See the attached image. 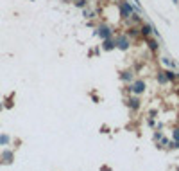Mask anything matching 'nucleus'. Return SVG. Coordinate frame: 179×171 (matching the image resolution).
<instances>
[{
    "instance_id": "obj_1",
    "label": "nucleus",
    "mask_w": 179,
    "mask_h": 171,
    "mask_svg": "<svg viewBox=\"0 0 179 171\" xmlns=\"http://www.w3.org/2000/svg\"><path fill=\"white\" fill-rule=\"evenodd\" d=\"M129 90L133 92V96H140V94H143V92H145V81H143V79H136V81L131 85Z\"/></svg>"
},
{
    "instance_id": "obj_2",
    "label": "nucleus",
    "mask_w": 179,
    "mask_h": 171,
    "mask_svg": "<svg viewBox=\"0 0 179 171\" xmlns=\"http://www.w3.org/2000/svg\"><path fill=\"white\" fill-rule=\"evenodd\" d=\"M115 43H116V49H120V51H127L131 47V42H129L127 36H116Z\"/></svg>"
},
{
    "instance_id": "obj_3",
    "label": "nucleus",
    "mask_w": 179,
    "mask_h": 171,
    "mask_svg": "<svg viewBox=\"0 0 179 171\" xmlns=\"http://www.w3.org/2000/svg\"><path fill=\"white\" fill-rule=\"evenodd\" d=\"M120 15H122V18H126V20L131 18V15H133V6H131L129 2H126V0L120 4Z\"/></svg>"
},
{
    "instance_id": "obj_4",
    "label": "nucleus",
    "mask_w": 179,
    "mask_h": 171,
    "mask_svg": "<svg viewBox=\"0 0 179 171\" xmlns=\"http://www.w3.org/2000/svg\"><path fill=\"white\" fill-rule=\"evenodd\" d=\"M95 34H97V36H100L102 40H106V38H111L113 29H111L109 25H106V23H104V25H100V27L97 29V32H95Z\"/></svg>"
},
{
    "instance_id": "obj_5",
    "label": "nucleus",
    "mask_w": 179,
    "mask_h": 171,
    "mask_svg": "<svg viewBox=\"0 0 179 171\" xmlns=\"http://www.w3.org/2000/svg\"><path fill=\"white\" fill-rule=\"evenodd\" d=\"M102 49H104V51H113V49H116L115 38H106L104 43H102Z\"/></svg>"
},
{
    "instance_id": "obj_6",
    "label": "nucleus",
    "mask_w": 179,
    "mask_h": 171,
    "mask_svg": "<svg viewBox=\"0 0 179 171\" xmlns=\"http://www.w3.org/2000/svg\"><path fill=\"white\" fill-rule=\"evenodd\" d=\"M127 106L131 108V110H138V108H140V97L133 96L129 101H127Z\"/></svg>"
},
{
    "instance_id": "obj_7",
    "label": "nucleus",
    "mask_w": 179,
    "mask_h": 171,
    "mask_svg": "<svg viewBox=\"0 0 179 171\" xmlns=\"http://www.w3.org/2000/svg\"><path fill=\"white\" fill-rule=\"evenodd\" d=\"M147 43H149V49H150V51H158V49H159V43H158V40H152V38H147Z\"/></svg>"
},
{
    "instance_id": "obj_8",
    "label": "nucleus",
    "mask_w": 179,
    "mask_h": 171,
    "mask_svg": "<svg viewBox=\"0 0 179 171\" xmlns=\"http://www.w3.org/2000/svg\"><path fill=\"white\" fill-rule=\"evenodd\" d=\"M142 34H143V36H145V38H149V36H150V32H152V25H143V27H142Z\"/></svg>"
},
{
    "instance_id": "obj_9",
    "label": "nucleus",
    "mask_w": 179,
    "mask_h": 171,
    "mask_svg": "<svg viewBox=\"0 0 179 171\" xmlns=\"http://www.w3.org/2000/svg\"><path fill=\"white\" fill-rule=\"evenodd\" d=\"M120 79H122V81H131V79H133V72H129V70L122 72V74H120Z\"/></svg>"
},
{
    "instance_id": "obj_10",
    "label": "nucleus",
    "mask_w": 179,
    "mask_h": 171,
    "mask_svg": "<svg viewBox=\"0 0 179 171\" xmlns=\"http://www.w3.org/2000/svg\"><path fill=\"white\" fill-rule=\"evenodd\" d=\"M158 83L159 85H167V76H165V72H158Z\"/></svg>"
},
{
    "instance_id": "obj_11",
    "label": "nucleus",
    "mask_w": 179,
    "mask_h": 171,
    "mask_svg": "<svg viewBox=\"0 0 179 171\" xmlns=\"http://www.w3.org/2000/svg\"><path fill=\"white\" fill-rule=\"evenodd\" d=\"M161 63L165 65V67H174V61H172L170 58H167V56H165V58H161Z\"/></svg>"
},
{
    "instance_id": "obj_12",
    "label": "nucleus",
    "mask_w": 179,
    "mask_h": 171,
    "mask_svg": "<svg viewBox=\"0 0 179 171\" xmlns=\"http://www.w3.org/2000/svg\"><path fill=\"white\" fill-rule=\"evenodd\" d=\"M165 76H167V81H174L176 79V72H172V70H165Z\"/></svg>"
},
{
    "instance_id": "obj_13",
    "label": "nucleus",
    "mask_w": 179,
    "mask_h": 171,
    "mask_svg": "<svg viewBox=\"0 0 179 171\" xmlns=\"http://www.w3.org/2000/svg\"><path fill=\"white\" fill-rule=\"evenodd\" d=\"M131 18H133V22H134V23H140V22H142V16H140L138 13H133V15H131Z\"/></svg>"
},
{
    "instance_id": "obj_14",
    "label": "nucleus",
    "mask_w": 179,
    "mask_h": 171,
    "mask_svg": "<svg viewBox=\"0 0 179 171\" xmlns=\"http://www.w3.org/2000/svg\"><path fill=\"white\" fill-rule=\"evenodd\" d=\"M169 148H170V150H177V148H179V142H177V140H174L172 144H169Z\"/></svg>"
},
{
    "instance_id": "obj_15",
    "label": "nucleus",
    "mask_w": 179,
    "mask_h": 171,
    "mask_svg": "<svg viewBox=\"0 0 179 171\" xmlns=\"http://www.w3.org/2000/svg\"><path fill=\"white\" fill-rule=\"evenodd\" d=\"M75 6H77V7H84V6H86V0H77V2H75Z\"/></svg>"
},
{
    "instance_id": "obj_16",
    "label": "nucleus",
    "mask_w": 179,
    "mask_h": 171,
    "mask_svg": "<svg viewBox=\"0 0 179 171\" xmlns=\"http://www.w3.org/2000/svg\"><path fill=\"white\" fill-rule=\"evenodd\" d=\"M172 135H174V140H177V142H179V128L174 130V133H172Z\"/></svg>"
},
{
    "instance_id": "obj_17",
    "label": "nucleus",
    "mask_w": 179,
    "mask_h": 171,
    "mask_svg": "<svg viewBox=\"0 0 179 171\" xmlns=\"http://www.w3.org/2000/svg\"><path fill=\"white\" fill-rule=\"evenodd\" d=\"M161 137H163V135H161V131H156V133H154V139H156V140H159Z\"/></svg>"
},
{
    "instance_id": "obj_18",
    "label": "nucleus",
    "mask_w": 179,
    "mask_h": 171,
    "mask_svg": "<svg viewBox=\"0 0 179 171\" xmlns=\"http://www.w3.org/2000/svg\"><path fill=\"white\" fill-rule=\"evenodd\" d=\"M136 29H134V27H131V29H129V34H131V36H134V34H136Z\"/></svg>"
},
{
    "instance_id": "obj_19",
    "label": "nucleus",
    "mask_w": 179,
    "mask_h": 171,
    "mask_svg": "<svg viewBox=\"0 0 179 171\" xmlns=\"http://www.w3.org/2000/svg\"><path fill=\"white\" fill-rule=\"evenodd\" d=\"M7 140H9L7 137H0V142H7Z\"/></svg>"
},
{
    "instance_id": "obj_20",
    "label": "nucleus",
    "mask_w": 179,
    "mask_h": 171,
    "mask_svg": "<svg viewBox=\"0 0 179 171\" xmlns=\"http://www.w3.org/2000/svg\"><path fill=\"white\" fill-rule=\"evenodd\" d=\"M172 2H174V4H177V2H179V0H172Z\"/></svg>"
}]
</instances>
